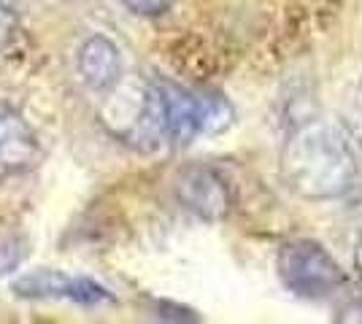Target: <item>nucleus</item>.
<instances>
[{
  "mask_svg": "<svg viewBox=\"0 0 362 324\" xmlns=\"http://www.w3.org/2000/svg\"><path fill=\"white\" fill-rule=\"evenodd\" d=\"M281 176L305 200H332L354 189L360 165L349 136L327 119L298 124L281 149Z\"/></svg>",
  "mask_w": 362,
  "mask_h": 324,
  "instance_id": "f257e3e1",
  "label": "nucleus"
},
{
  "mask_svg": "<svg viewBox=\"0 0 362 324\" xmlns=\"http://www.w3.org/2000/svg\"><path fill=\"white\" fill-rule=\"evenodd\" d=\"M235 111L225 95L187 90L176 81L157 78L144 92L136 136L187 146L200 136H216L233 124Z\"/></svg>",
  "mask_w": 362,
  "mask_h": 324,
  "instance_id": "f03ea898",
  "label": "nucleus"
},
{
  "mask_svg": "<svg viewBox=\"0 0 362 324\" xmlns=\"http://www.w3.org/2000/svg\"><path fill=\"white\" fill-rule=\"evenodd\" d=\"M276 270L281 284L292 294L305 297V300H317L332 294L341 281V265L332 260L327 248L317 241H289L279 248L276 257Z\"/></svg>",
  "mask_w": 362,
  "mask_h": 324,
  "instance_id": "7ed1b4c3",
  "label": "nucleus"
},
{
  "mask_svg": "<svg viewBox=\"0 0 362 324\" xmlns=\"http://www.w3.org/2000/svg\"><path fill=\"white\" fill-rule=\"evenodd\" d=\"M11 292L22 300H62L84 308H100V306L117 303L111 289H106L100 281L87 276H71L62 270H49V268L19 276L11 284Z\"/></svg>",
  "mask_w": 362,
  "mask_h": 324,
  "instance_id": "20e7f679",
  "label": "nucleus"
},
{
  "mask_svg": "<svg viewBox=\"0 0 362 324\" xmlns=\"http://www.w3.org/2000/svg\"><path fill=\"white\" fill-rule=\"evenodd\" d=\"M179 205L200 222H222L233 208V189L219 170L209 165L184 168L173 184Z\"/></svg>",
  "mask_w": 362,
  "mask_h": 324,
  "instance_id": "39448f33",
  "label": "nucleus"
},
{
  "mask_svg": "<svg viewBox=\"0 0 362 324\" xmlns=\"http://www.w3.org/2000/svg\"><path fill=\"white\" fill-rule=\"evenodd\" d=\"M41 160V138L11 103L0 100V181L30 173Z\"/></svg>",
  "mask_w": 362,
  "mask_h": 324,
  "instance_id": "423d86ee",
  "label": "nucleus"
},
{
  "mask_svg": "<svg viewBox=\"0 0 362 324\" xmlns=\"http://www.w3.org/2000/svg\"><path fill=\"white\" fill-rule=\"evenodd\" d=\"M76 68L84 84L95 92H106L119 84L124 73V60H122L119 47L106 38V35H90L76 54Z\"/></svg>",
  "mask_w": 362,
  "mask_h": 324,
  "instance_id": "0eeeda50",
  "label": "nucleus"
},
{
  "mask_svg": "<svg viewBox=\"0 0 362 324\" xmlns=\"http://www.w3.org/2000/svg\"><path fill=\"white\" fill-rule=\"evenodd\" d=\"M19 32V6L16 0H0V52L11 47Z\"/></svg>",
  "mask_w": 362,
  "mask_h": 324,
  "instance_id": "6e6552de",
  "label": "nucleus"
},
{
  "mask_svg": "<svg viewBox=\"0 0 362 324\" xmlns=\"http://www.w3.org/2000/svg\"><path fill=\"white\" fill-rule=\"evenodd\" d=\"M119 3L138 16H163L173 8L176 0H119Z\"/></svg>",
  "mask_w": 362,
  "mask_h": 324,
  "instance_id": "1a4fd4ad",
  "label": "nucleus"
},
{
  "mask_svg": "<svg viewBox=\"0 0 362 324\" xmlns=\"http://www.w3.org/2000/svg\"><path fill=\"white\" fill-rule=\"evenodd\" d=\"M349 127H351V133L360 138L362 143V92L357 95V97H351V103H349Z\"/></svg>",
  "mask_w": 362,
  "mask_h": 324,
  "instance_id": "9d476101",
  "label": "nucleus"
},
{
  "mask_svg": "<svg viewBox=\"0 0 362 324\" xmlns=\"http://www.w3.org/2000/svg\"><path fill=\"white\" fill-rule=\"evenodd\" d=\"M354 265H357V273L362 276V241L360 246H357V254H354Z\"/></svg>",
  "mask_w": 362,
  "mask_h": 324,
  "instance_id": "9b49d317",
  "label": "nucleus"
}]
</instances>
